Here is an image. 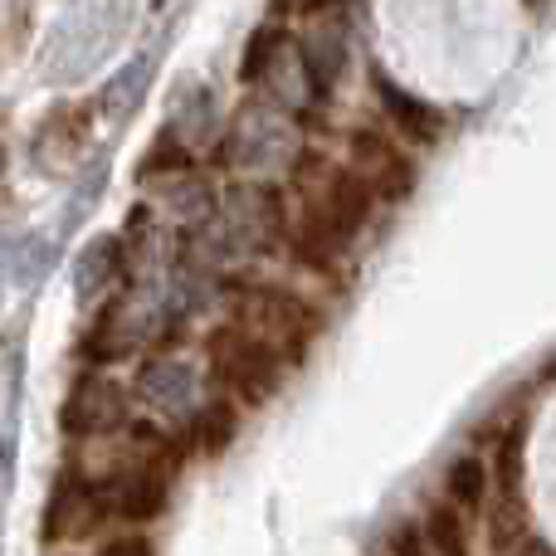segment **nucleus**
<instances>
[{
  "label": "nucleus",
  "instance_id": "20e7f679",
  "mask_svg": "<svg viewBox=\"0 0 556 556\" xmlns=\"http://www.w3.org/2000/svg\"><path fill=\"white\" fill-rule=\"evenodd\" d=\"M211 371L250 401H264L278 381V356L230 323L220 332H211Z\"/></svg>",
  "mask_w": 556,
  "mask_h": 556
},
{
  "label": "nucleus",
  "instance_id": "6ab92c4d",
  "mask_svg": "<svg viewBox=\"0 0 556 556\" xmlns=\"http://www.w3.org/2000/svg\"><path fill=\"white\" fill-rule=\"evenodd\" d=\"M391 552H395V556H430V547H425V538H420L415 528H401V532H395V538H391Z\"/></svg>",
  "mask_w": 556,
  "mask_h": 556
},
{
  "label": "nucleus",
  "instance_id": "0eeeda50",
  "mask_svg": "<svg viewBox=\"0 0 556 556\" xmlns=\"http://www.w3.org/2000/svg\"><path fill=\"white\" fill-rule=\"evenodd\" d=\"M352 156H356V181L366 186V191H381V195H401L410 191V162H405L401 152H395L386 137H371L362 132L352 142Z\"/></svg>",
  "mask_w": 556,
  "mask_h": 556
},
{
  "label": "nucleus",
  "instance_id": "f3484780",
  "mask_svg": "<svg viewBox=\"0 0 556 556\" xmlns=\"http://www.w3.org/2000/svg\"><path fill=\"white\" fill-rule=\"evenodd\" d=\"M425 547H434L440 556H469V538H464V522L454 508H434L430 528H425Z\"/></svg>",
  "mask_w": 556,
  "mask_h": 556
},
{
  "label": "nucleus",
  "instance_id": "9d476101",
  "mask_svg": "<svg viewBox=\"0 0 556 556\" xmlns=\"http://www.w3.org/2000/svg\"><path fill=\"white\" fill-rule=\"evenodd\" d=\"M88 147V108H59L54 117H45L35 137V162L39 166H68Z\"/></svg>",
  "mask_w": 556,
  "mask_h": 556
},
{
  "label": "nucleus",
  "instance_id": "423d86ee",
  "mask_svg": "<svg viewBox=\"0 0 556 556\" xmlns=\"http://www.w3.org/2000/svg\"><path fill=\"white\" fill-rule=\"evenodd\" d=\"M137 395H142V405H152L162 415H181L195 405V371L176 356H156L137 376Z\"/></svg>",
  "mask_w": 556,
  "mask_h": 556
},
{
  "label": "nucleus",
  "instance_id": "7ed1b4c3",
  "mask_svg": "<svg viewBox=\"0 0 556 556\" xmlns=\"http://www.w3.org/2000/svg\"><path fill=\"white\" fill-rule=\"evenodd\" d=\"M235 327L250 332L260 346H269L274 356H283V352H298V346L313 337V313H307L293 293L244 288V293L235 298Z\"/></svg>",
  "mask_w": 556,
  "mask_h": 556
},
{
  "label": "nucleus",
  "instance_id": "9b49d317",
  "mask_svg": "<svg viewBox=\"0 0 556 556\" xmlns=\"http://www.w3.org/2000/svg\"><path fill=\"white\" fill-rule=\"evenodd\" d=\"M152 74H156V54H137L132 64L117 68V78L103 88V98H98L103 117H113V123L132 117V113H137V103L147 98V88H152Z\"/></svg>",
  "mask_w": 556,
  "mask_h": 556
},
{
  "label": "nucleus",
  "instance_id": "2eb2a0df",
  "mask_svg": "<svg viewBox=\"0 0 556 556\" xmlns=\"http://www.w3.org/2000/svg\"><path fill=\"white\" fill-rule=\"evenodd\" d=\"M298 49H303V64H307V74H313V84L323 88V84H332L337 68H342L346 39H342V29H337V25H317L313 39H307V45H298Z\"/></svg>",
  "mask_w": 556,
  "mask_h": 556
},
{
  "label": "nucleus",
  "instance_id": "39448f33",
  "mask_svg": "<svg viewBox=\"0 0 556 556\" xmlns=\"http://www.w3.org/2000/svg\"><path fill=\"white\" fill-rule=\"evenodd\" d=\"M123 425V391L103 376H88L74 386V395L64 401V430L68 434H103Z\"/></svg>",
  "mask_w": 556,
  "mask_h": 556
},
{
  "label": "nucleus",
  "instance_id": "f8f14e48",
  "mask_svg": "<svg viewBox=\"0 0 556 556\" xmlns=\"http://www.w3.org/2000/svg\"><path fill=\"white\" fill-rule=\"evenodd\" d=\"M123 274V244L113 240V235H98L93 244H88L84 254H78V264H74V288H78V298H103L108 288H113V278Z\"/></svg>",
  "mask_w": 556,
  "mask_h": 556
},
{
  "label": "nucleus",
  "instance_id": "4468645a",
  "mask_svg": "<svg viewBox=\"0 0 556 556\" xmlns=\"http://www.w3.org/2000/svg\"><path fill=\"white\" fill-rule=\"evenodd\" d=\"M376 88H381V103L391 108L395 127H405V132H410L415 142H434V137H440L444 117L434 113L430 103H420V98H415V93H405V88H395L391 78H376Z\"/></svg>",
  "mask_w": 556,
  "mask_h": 556
},
{
  "label": "nucleus",
  "instance_id": "aec40b11",
  "mask_svg": "<svg viewBox=\"0 0 556 556\" xmlns=\"http://www.w3.org/2000/svg\"><path fill=\"white\" fill-rule=\"evenodd\" d=\"M98 556H147V542L142 538H123V542H108Z\"/></svg>",
  "mask_w": 556,
  "mask_h": 556
},
{
  "label": "nucleus",
  "instance_id": "412c9836",
  "mask_svg": "<svg viewBox=\"0 0 556 556\" xmlns=\"http://www.w3.org/2000/svg\"><path fill=\"white\" fill-rule=\"evenodd\" d=\"M298 5H307V10H327V5H337V0H298Z\"/></svg>",
  "mask_w": 556,
  "mask_h": 556
},
{
  "label": "nucleus",
  "instance_id": "1a4fd4ad",
  "mask_svg": "<svg viewBox=\"0 0 556 556\" xmlns=\"http://www.w3.org/2000/svg\"><path fill=\"white\" fill-rule=\"evenodd\" d=\"M166 508V464H137L113 489V513L127 522H152Z\"/></svg>",
  "mask_w": 556,
  "mask_h": 556
},
{
  "label": "nucleus",
  "instance_id": "dca6fc26",
  "mask_svg": "<svg viewBox=\"0 0 556 556\" xmlns=\"http://www.w3.org/2000/svg\"><path fill=\"white\" fill-rule=\"evenodd\" d=\"M483 493H489V464L473 459V454L454 459V469H450V498L459 503V508H483Z\"/></svg>",
  "mask_w": 556,
  "mask_h": 556
},
{
  "label": "nucleus",
  "instance_id": "ddd939ff",
  "mask_svg": "<svg viewBox=\"0 0 556 556\" xmlns=\"http://www.w3.org/2000/svg\"><path fill=\"white\" fill-rule=\"evenodd\" d=\"M162 201L181 225H205L215 215V186L205 181V176H195V172H172Z\"/></svg>",
  "mask_w": 556,
  "mask_h": 556
},
{
  "label": "nucleus",
  "instance_id": "a211bd4d",
  "mask_svg": "<svg viewBox=\"0 0 556 556\" xmlns=\"http://www.w3.org/2000/svg\"><path fill=\"white\" fill-rule=\"evenodd\" d=\"M235 425H240V420H235V410H230V405H225V401L205 405V410H201V420H195V444H201L205 454H220L225 444L235 440Z\"/></svg>",
  "mask_w": 556,
  "mask_h": 556
},
{
  "label": "nucleus",
  "instance_id": "f257e3e1",
  "mask_svg": "<svg viewBox=\"0 0 556 556\" xmlns=\"http://www.w3.org/2000/svg\"><path fill=\"white\" fill-rule=\"evenodd\" d=\"M240 78L260 88L264 103L278 108V113H288V117L307 113V108L317 103V84L303 64V49H298V39H288L278 25H264L260 35L250 39Z\"/></svg>",
  "mask_w": 556,
  "mask_h": 556
},
{
  "label": "nucleus",
  "instance_id": "f03ea898",
  "mask_svg": "<svg viewBox=\"0 0 556 556\" xmlns=\"http://www.w3.org/2000/svg\"><path fill=\"white\" fill-rule=\"evenodd\" d=\"M225 156H230V166H240V172H288V166L298 162V132H293V117L278 113L269 103H254L240 113V123H235L230 142H225Z\"/></svg>",
  "mask_w": 556,
  "mask_h": 556
},
{
  "label": "nucleus",
  "instance_id": "6e6552de",
  "mask_svg": "<svg viewBox=\"0 0 556 556\" xmlns=\"http://www.w3.org/2000/svg\"><path fill=\"white\" fill-rule=\"evenodd\" d=\"M103 493L88 489V483H74L68 479L64 489L54 493V503H49V518H45V532L54 542H68V538H88V532L103 522Z\"/></svg>",
  "mask_w": 556,
  "mask_h": 556
}]
</instances>
